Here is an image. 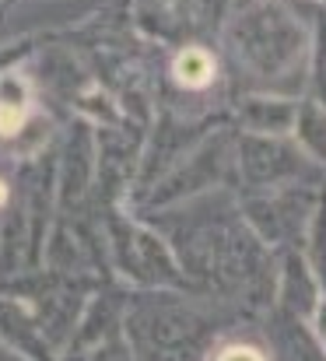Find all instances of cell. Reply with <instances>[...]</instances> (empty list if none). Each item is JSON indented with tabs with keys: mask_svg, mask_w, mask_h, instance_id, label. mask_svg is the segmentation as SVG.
Masks as SVG:
<instances>
[{
	"mask_svg": "<svg viewBox=\"0 0 326 361\" xmlns=\"http://www.w3.org/2000/svg\"><path fill=\"white\" fill-rule=\"evenodd\" d=\"M323 4H326V0H323Z\"/></svg>",
	"mask_w": 326,
	"mask_h": 361,
	"instance_id": "6",
	"label": "cell"
},
{
	"mask_svg": "<svg viewBox=\"0 0 326 361\" xmlns=\"http://www.w3.org/2000/svg\"><path fill=\"white\" fill-rule=\"evenodd\" d=\"M176 74H179V81H186V85H204V81H211V74H215V60H211L207 53H200V49H186V53L176 60Z\"/></svg>",
	"mask_w": 326,
	"mask_h": 361,
	"instance_id": "4",
	"label": "cell"
},
{
	"mask_svg": "<svg viewBox=\"0 0 326 361\" xmlns=\"http://www.w3.org/2000/svg\"><path fill=\"white\" fill-rule=\"evenodd\" d=\"M320 302H323V291H320L306 256L295 252V249L284 252V277H281V305H284V312L295 316V319H309L313 323Z\"/></svg>",
	"mask_w": 326,
	"mask_h": 361,
	"instance_id": "1",
	"label": "cell"
},
{
	"mask_svg": "<svg viewBox=\"0 0 326 361\" xmlns=\"http://www.w3.org/2000/svg\"><path fill=\"white\" fill-rule=\"evenodd\" d=\"M295 130H298V144L313 158V165L326 169V106L306 102L295 113Z\"/></svg>",
	"mask_w": 326,
	"mask_h": 361,
	"instance_id": "2",
	"label": "cell"
},
{
	"mask_svg": "<svg viewBox=\"0 0 326 361\" xmlns=\"http://www.w3.org/2000/svg\"><path fill=\"white\" fill-rule=\"evenodd\" d=\"M4 200H7V186L0 183V204H4Z\"/></svg>",
	"mask_w": 326,
	"mask_h": 361,
	"instance_id": "5",
	"label": "cell"
},
{
	"mask_svg": "<svg viewBox=\"0 0 326 361\" xmlns=\"http://www.w3.org/2000/svg\"><path fill=\"white\" fill-rule=\"evenodd\" d=\"M306 263L323 291V302H326V197L320 200L313 221H309V249H306Z\"/></svg>",
	"mask_w": 326,
	"mask_h": 361,
	"instance_id": "3",
	"label": "cell"
}]
</instances>
